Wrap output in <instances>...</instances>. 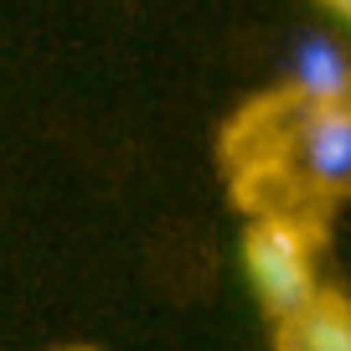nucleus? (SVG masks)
<instances>
[{
	"label": "nucleus",
	"mask_w": 351,
	"mask_h": 351,
	"mask_svg": "<svg viewBox=\"0 0 351 351\" xmlns=\"http://www.w3.org/2000/svg\"><path fill=\"white\" fill-rule=\"evenodd\" d=\"M274 351H351V295L315 289L300 310L279 315Z\"/></svg>",
	"instance_id": "20e7f679"
},
{
	"label": "nucleus",
	"mask_w": 351,
	"mask_h": 351,
	"mask_svg": "<svg viewBox=\"0 0 351 351\" xmlns=\"http://www.w3.org/2000/svg\"><path fill=\"white\" fill-rule=\"evenodd\" d=\"M222 155L248 217L320 222L326 207L351 197V104H305L279 88L232 119Z\"/></svg>",
	"instance_id": "f257e3e1"
},
{
	"label": "nucleus",
	"mask_w": 351,
	"mask_h": 351,
	"mask_svg": "<svg viewBox=\"0 0 351 351\" xmlns=\"http://www.w3.org/2000/svg\"><path fill=\"white\" fill-rule=\"evenodd\" d=\"M320 5H326V11H330V16H341V21H346V26H351V0H320Z\"/></svg>",
	"instance_id": "39448f33"
},
{
	"label": "nucleus",
	"mask_w": 351,
	"mask_h": 351,
	"mask_svg": "<svg viewBox=\"0 0 351 351\" xmlns=\"http://www.w3.org/2000/svg\"><path fill=\"white\" fill-rule=\"evenodd\" d=\"M285 88L305 104H351V47L330 32H310L289 52Z\"/></svg>",
	"instance_id": "7ed1b4c3"
},
{
	"label": "nucleus",
	"mask_w": 351,
	"mask_h": 351,
	"mask_svg": "<svg viewBox=\"0 0 351 351\" xmlns=\"http://www.w3.org/2000/svg\"><path fill=\"white\" fill-rule=\"evenodd\" d=\"M238 258L243 279L269 320L300 310L315 289H326L320 285V222L310 217H285V212L248 217Z\"/></svg>",
	"instance_id": "f03ea898"
},
{
	"label": "nucleus",
	"mask_w": 351,
	"mask_h": 351,
	"mask_svg": "<svg viewBox=\"0 0 351 351\" xmlns=\"http://www.w3.org/2000/svg\"><path fill=\"white\" fill-rule=\"evenodd\" d=\"M62 351H99V346H62Z\"/></svg>",
	"instance_id": "423d86ee"
}]
</instances>
